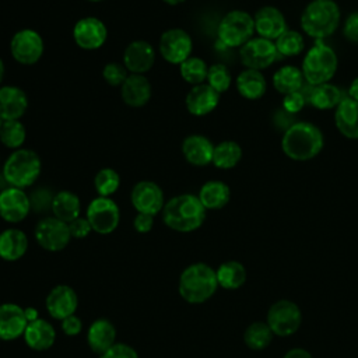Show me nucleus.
<instances>
[{
  "label": "nucleus",
  "instance_id": "nucleus-18",
  "mask_svg": "<svg viewBox=\"0 0 358 358\" xmlns=\"http://www.w3.org/2000/svg\"><path fill=\"white\" fill-rule=\"evenodd\" d=\"M45 306L53 319L63 320L64 317L76 313L78 306V296L71 287L59 284L53 287L46 295Z\"/></svg>",
  "mask_w": 358,
  "mask_h": 358
},
{
  "label": "nucleus",
  "instance_id": "nucleus-1",
  "mask_svg": "<svg viewBox=\"0 0 358 358\" xmlns=\"http://www.w3.org/2000/svg\"><path fill=\"white\" fill-rule=\"evenodd\" d=\"M323 145L322 130L309 122L292 123L281 138V150L292 161H309L320 154Z\"/></svg>",
  "mask_w": 358,
  "mask_h": 358
},
{
  "label": "nucleus",
  "instance_id": "nucleus-6",
  "mask_svg": "<svg viewBox=\"0 0 358 358\" xmlns=\"http://www.w3.org/2000/svg\"><path fill=\"white\" fill-rule=\"evenodd\" d=\"M338 67L336 52L323 41H316L315 45L305 53L302 60V74L308 85H319L329 83Z\"/></svg>",
  "mask_w": 358,
  "mask_h": 358
},
{
  "label": "nucleus",
  "instance_id": "nucleus-47",
  "mask_svg": "<svg viewBox=\"0 0 358 358\" xmlns=\"http://www.w3.org/2000/svg\"><path fill=\"white\" fill-rule=\"evenodd\" d=\"M62 330L66 336H77L83 330V322L78 316L70 315L62 320Z\"/></svg>",
  "mask_w": 358,
  "mask_h": 358
},
{
  "label": "nucleus",
  "instance_id": "nucleus-2",
  "mask_svg": "<svg viewBox=\"0 0 358 358\" xmlns=\"http://www.w3.org/2000/svg\"><path fill=\"white\" fill-rule=\"evenodd\" d=\"M206 211L196 194L182 193L165 203L162 221L168 228L176 232H193L203 225Z\"/></svg>",
  "mask_w": 358,
  "mask_h": 358
},
{
  "label": "nucleus",
  "instance_id": "nucleus-52",
  "mask_svg": "<svg viewBox=\"0 0 358 358\" xmlns=\"http://www.w3.org/2000/svg\"><path fill=\"white\" fill-rule=\"evenodd\" d=\"M166 4H169V6H178V4H180V3H183V1H186V0H164Z\"/></svg>",
  "mask_w": 358,
  "mask_h": 358
},
{
  "label": "nucleus",
  "instance_id": "nucleus-36",
  "mask_svg": "<svg viewBox=\"0 0 358 358\" xmlns=\"http://www.w3.org/2000/svg\"><path fill=\"white\" fill-rule=\"evenodd\" d=\"M273 337L274 333L271 331L267 322H253L246 327L243 333V341L246 347L255 351H262L267 348Z\"/></svg>",
  "mask_w": 358,
  "mask_h": 358
},
{
  "label": "nucleus",
  "instance_id": "nucleus-25",
  "mask_svg": "<svg viewBox=\"0 0 358 358\" xmlns=\"http://www.w3.org/2000/svg\"><path fill=\"white\" fill-rule=\"evenodd\" d=\"M334 123L341 136L358 140V101L344 96L334 110Z\"/></svg>",
  "mask_w": 358,
  "mask_h": 358
},
{
  "label": "nucleus",
  "instance_id": "nucleus-51",
  "mask_svg": "<svg viewBox=\"0 0 358 358\" xmlns=\"http://www.w3.org/2000/svg\"><path fill=\"white\" fill-rule=\"evenodd\" d=\"M4 73H6L4 62H3V60H1V57H0V84L3 83V78H4Z\"/></svg>",
  "mask_w": 358,
  "mask_h": 358
},
{
  "label": "nucleus",
  "instance_id": "nucleus-45",
  "mask_svg": "<svg viewBox=\"0 0 358 358\" xmlns=\"http://www.w3.org/2000/svg\"><path fill=\"white\" fill-rule=\"evenodd\" d=\"M69 229H70V235L71 238L76 239H83L87 238L90 235V232L92 231L90 221L87 220V217H77L76 220H73L71 222H69Z\"/></svg>",
  "mask_w": 358,
  "mask_h": 358
},
{
  "label": "nucleus",
  "instance_id": "nucleus-33",
  "mask_svg": "<svg viewBox=\"0 0 358 358\" xmlns=\"http://www.w3.org/2000/svg\"><path fill=\"white\" fill-rule=\"evenodd\" d=\"M218 287L224 289H238L246 282V268L241 262L228 260L218 266L215 270Z\"/></svg>",
  "mask_w": 358,
  "mask_h": 358
},
{
  "label": "nucleus",
  "instance_id": "nucleus-35",
  "mask_svg": "<svg viewBox=\"0 0 358 358\" xmlns=\"http://www.w3.org/2000/svg\"><path fill=\"white\" fill-rule=\"evenodd\" d=\"M242 158V148L234 140H224L214 145L213 165L218 169H232Z\"/></svg>",
  "mask_w": 358,
  "mask_h": 358
},
{
  "label": "nucleus",
  "instance_id": "nucleus-10",
  "mask_svg": "<svg viewBox=\"0 0 358 358\" xmlns=\"http://www.w3.org/2000/svg\"><path fill=\"white\" fill-rule=\"evenodd\" d=\"M43 50V39L41 34L32 28H22L11 36L10 53L13 59L22 66H32L38 63Z\"/></svg>",
  "mask_w": 358,
  "mask_h": 358
},
{
  "label": "nucleus",
  "instance_id": "nucleus-50",
  "mask_svg": "<svg viewBox=\"0 0 358 358\" xmlns=\"http://www.w3.org/2000/svg\"><path fill=\"white\" fill-rule=\"evenodd\" d=\"M347 96L352 98L354 101H358V77H355V78L351 81V84H350V87H348V95H347Z\"/></svg>",
  "mask_w": 358,
  "mask_h": 358
},
{
  "label": "nucleus",
  "instance_id": "nucleus-30",
  "mask_svg": "<svg viewBox=\"0 0 358 358\" xmlns=\"http://www.w3.org/2000/svg\"><path fill=\"white\" fill-rule=\"evenodd\" d=\"M199 200L206 210H221L231 199V189L222 180H207L199 190Z\"/></svg>",
  "mask_w": 358,
  "mask_h": 358
},
{
  "label": "nucleus",
  "instance_id": "nucleus-11",
  "mask_svg": "<svg viewBox=\"0 0 358 358\" xmlns=\"http://www.w3.org/2000/svg\"><path fill=\"white\" fill-rule=\"evenodd\" d=\"M278 57L274 41L266 38L253 36L239 48V59L246 69L262 71L270 67Z\"/></svg>",
  "mask_w": 358,
  "mask_h": 358
},
{
  "label": "nucleus",
  "instance_id": "nucleus-44",
  "mask_svg": "<svg viewBox=\"0 0 358 358\" xmlns=\"http://www.w3.org/2000/svg\"><path fill=\"white\" fill-rule=\"evenodd\" d=\"M99 358H140L137 351L124 343H115L106 352L99 355Z\"/></svg>",
  "mask_w": 358,
  "mask_h": 358
},
{
  "label": "nucleus",
  "instance_id": "nucleus-48",
  "mask_svg": "<svg viewBox=\"0 0 358 358\" xmlns=\"http://www.w3.org/2000/svg\"><path fill=\"white\" fill-rule=\"evenodd\" d=\"M133 227L138 234H147L154 227V215L137 213L133 220Z\"/></svg>",
  "mask_w": 358,
  "mask_h": 358
},
{
  "label": "nucleus",
  "instance_id": "nucleus-16",
  "mask_svg": "<svg viewBox=\"0 0 358 358\" xmlns=\"http://www.w3.org/2000/svg\"><path fill=\"white\" fill-rule=\"evenodd\" d=\"M31 200L24 189L7 186L0 192V217L10 224L21 222L31 211Z\"/></svg>",
  "mask_w": 358,
  "mask_h": 358
},
{
  "label": "nucleus",
  "instance_id": "nucleus-14",
  "mask_svg": "<svg viewBox=\"0 0 358 358\" xmlns=\"http://www.w3.org/2000/svg\"><path fill=\"white\" fill-rule=\"evenodd\" d=\"M73 39L84 50H96L108 39V28L96 17H83L73 27Z\"/></svg>",
  "mask_w": 358,
  "mask_h": 358
},
{
  "label": "nucleus",
  "instance_id": "nucleus-12",
  "mask_svg": "<svg viewBox=\"0 0 358 358\" xmlns=\"http://www.w3.org/2000/svg\"><path fill=\"white\" fill-rule=\"evenodd\" d=\"M34 235L38 245L49 252L63 250L71 239L69 224L56 217H45L39 220Z\"/></svg>",
  "mask_w": 358,
  "mask_h": 358
},
{
  "label": "nucleus",
  "instance_id": "nucleus-46",
  "mask_svg": "<svg viewBox=\"0 0 358 358\" xmlns=\"http://www.w3.org/2000/svg\"><path fill=\"white\" fill-rule=\"evenodd\" d=\"M343 34L345 39L352 43H358V11L351 13L343 27Z\"/></svg>",
  "mask_w": 358,
  "mask_h": 358
},
{
  "label": "nucleus",
  "instance_id": "nucleus-37",
  "mask_svg": "<svg viewBox=\"0 0 358 358\" xmlns=\"http://www.w3.org/2000/svg\"><path fill=\"white\" fill-rule=\"evenodd\" d=\"M207 71H208L207 63L197 56H190L183 63L179 64L180 77L192 87L203 84L207 80Z\"/></svg>",
  "mask_w": 358,
  "mask_h": 358
},
{
  "label": "nucleus",
  "instance_id": "nucleus-41",
  "mask_svg": "<svg viewBox=\"0 0 358 358\" xmlns=\"http://www.w3.org/2000/svg\"><path fill=\"white\" fill-rule=\"evenodd\" d=\"M206 81L214 91H217L221 95L222 92L229 90V87L232 84V76L225 64L215 63V64L208 66Z\"/></svg>",
  "mask_w": 358,
  "mask_h": 358
},
{
  "label": "nucleus",
  "instance_id": "nucleus-38",
  "mask_svg": "<svg viewBox=\"0 0 358 358\" xmlns=\"http://www.w3.org/2000/svg\"><path fill=\"white\" fill-rule=\"evenodd\" d=\"M27 130L21 120H6L0 129V143L10 148L18 150L25 143Z\"/></svg>",
  "mask_w": 358,
  "mask_h": 358
},
{
  "label": "nucleus",
  "instance_id": "nucleus-29",
  "mask_svg": "<svg viewBox=\"0 0 358 358\" xmlns=\"http://www.w3.org/2000/svg\"><path fill=\"white\" fill-rule=\"evenodd\" d=\"M235 87L242 98L248 101H257L266 94L267 81L259 70L245 69L236 76Z\"/></svg>",
  "mask_w": 358,
  "mask_h": 358
},
{
  "label": "nucleus",
  "instance_id": "nucleus-31",
  "mask_svg": "<svg viewBox=\"0 0 358 358\" xmlns=\"http://www.w3.org/2000/svg\"><path fill=\"white\" fill-rule=\"evenodd\" d=\"M50 210L53 217L63 222H71L81 214V201L78 196L70 190H60L53 194Z\"/></svg>",
  "mask_w": 358,
  "mask_h": 358
},
{
  "label": "nucleus",
  "instance_id": "nucleus-8",
  "mask_svg": "<svg viewBox=\"0 0 358 358\" xmlns=\"http://www.w3.org/2000/svg\"><path fill=\"white\" fill-rule=\"evenodd\" d=\"M266 322L274 336L288 337L296 333L301 327L302 312L295 302L289 299H280L268 308Z\"/></svg>",
  "mask_w": 358,
  "mask_h": 358
},
{
  "label": "nucleus",
  "instance_id": "nucleus-21",
  "mask_svg": "<svg viewBox=\"0 0 358 358\" xmlns=\"http://www.w3.org/2000/svg\"><path fill=\"white\" fill-rule=\"evenodd\" d=\"M220 103V94L208 84L193 85L185 96V106L193 116H206L211 113Z\"/></svg>",
  "mask_w": 358,
  "mask_h": 358
},
{
  "label": "nucleus",
  "instance_id": "nucleus-4",
  "mask_svg": "<svg viewBox=\"0 0 358 358\" xmlns=\"http://www.w3.org/2000/svg\"><path fill=\"white\" fill-rule=\"evenodd\" d=\"M217 288L218 281L215 270L206 263H193L187 266L179 275V294L192 305H199L208 301L215 294Z\"/></svg>",
  "mask_w": 358,
  "mask_h": 358
},
{
  "label": "nucleus",
  "instance_id": "nucleus-54",
  "mask_svg": "<svg viewBox=\"0 0 358 358\" xmlns=\"http://www.w3.org/2000/svg\"><path fill=\"white\" fill-rule=\"evenodd\" d=\"M1 124H3V120L0 119V129H1Z\"/></svg>",
  "mask_w": 358,
  "mask_h": 358
},
{
  "label": "nucleus",
  "instance_id": "nucleus-49",
  "mask_svg": "<svg viewBox=\"0 0 358 358\" xmlns=\"http://www.w3.org/2000/svg\"><path fill=\"white\" fill-rule=\"evenodd\" d=\"M282 358H313L312 354L305 350V348H301V347H296V348H291L288 350Z\"/></svg>",
  "mask_w": 358,
  "mask_h": 358
},
{
  "label": "nucleus",
  "instance_id": "nucleus-28",
  "mask_svg": "<svg viewBox=\"0 0 358 358\" xmlns=\"http://www.w3.org/2000/svg\"><path fill=\"white\" fill-rule=\"evenodd\" d=\"M28 250V238L18 228H7L0 232V257L6 262L20 260Z\"/></svg>",
  "mask_w": 358,
  "mask_h": 358
},
{
  "label": "nucleus",
  "instance_id": "nucleus-9",
  "mask_svg": "<svg viewBox=\"0 0 358 358\" xmlns=\"http://www.w3.org/2000/svg\"><path fill=\"white\" fill-rule=\"evenodd\" d=\"M85 217L91 224L92 231L99 235L112 234L120 222V210L110 197L98 196L87 206Z\"/></svg>",
  "mask_w": 358,
  "mask_h": 358
},
{
  "label": "nucleus",
  "instance_id": "nucleus-43",
  "mask_svg": "<svg viewBox=\"0 0 358 358\" xmlns=\"http://www.w3.org/2000/svg\"><path fill=\"white\" fill-rule=\"evenodd\" d=\"M281 103H282V109L287 113H289V115L299 113L305 108V105L308 103V94L303 92L302 90L285 94L282 96V102Z\"/></svg>",
  "mask_w": 358,
  "mask_h": 358
},
{
  "label": "nucleus",
  "instance_id": "nucleus-34",
  "mask_svg": "<svg viewBox=\"0 0 358 358\" xmlns=\"http://www.w3.org/2000/svg\"><path fill=\"white\" fill-rule=\"evenodd\" d=\"M303 81L305 80H303L302 70L291 64H285L280 67L273 74V87L275 88L277 92L282 95L302 90Z\"/></svg>",
  "mask_w": 358,
  "mask_h": 358
},
{
  "label": "nucleus",
  "instance_id": "nucleus-24",
  "mask_svg": "<svg viewBox=\"0 0 358 358\" xmlns=\"http://www.w3.org/2000/svg\"><path fill=\"white\" fill-rule=\"evenodd\" d=\"M123 102L130 108H143L152 95V88L144 74H129L120 87Z\"/></svg>",
  "mask_w": 358,
  "mask_h": 358
},
{
  "label": "nucleus",
  "instance_id": "nucleus-15",
  "mask_svg": "<svg viewBox=\"0 0 358 358\" xmlns=\"http://www.w3.org/2000/svg\"><path fill=\"white\" fill-rule=\"evenodd\" d=\"M130 201L137 213L157 215L162 211L165 206L164 192L152 180H140L137 182L130 193Z\"/></svg>",
  "mask_w": 358,
  "mask_h": 358
},
{
  "label": "nucleus",
  "instance_id": "nucleus-22",
  "mask_svg": "<svg viewBox=\"0 0 358 358\" xmlns=\"http://www.w3.org/2000/svg\"><path fill=\"white\" fill-rule=\"evenodd\" d=\"M28 109V96L25 91L17 85L0 87V119L20 120Z\"/></svg>",
  "mask_w": 358,
  "mask_h": 358
},
{
  "label": "nucleus",
  "instance_id": "nucleus-27",
  "mask_svg": "<svg viewBox=\"0 0 358 358\" xmlns=\"http://www.w3.org/2000/svg\"><path fill=\"white\" fill-rule=\"evenodd\" d=\"M22 337L31 350L46 351L55 344L56 330L48 320L38 317L27 324Z\"/></svg>",
  "mask_w": 358,
  "mask_h": 358
},
{
  "label": "nucleus",
  "instance_id": "nucleus-7",
  "mask_svg": "<svg viewBox=\"0 0 358 358\" xmlns=\"http://www.w3.org/2000/svg\"><path fill=\"white\" fill-rule=\"evenodd\" d=\"M255 21L253 15L243 10H232L227 13L217 29L218 42L224 48H241L253 38Z\"/></svg>",
  "mask_w": 358,
  "mask_h": 358
},
{
  "label": "nucleus",
  "instance_id": "nucleus-3",
  "mask_svg": "<svg viewBox=\"0 0 358 358\" xmlns=\"http://www.w3.org/2000/svg\"><path fill=\"white\" fill-rule=\"evenodd\" d=\"M341 13L334 0H312L305 6L299 24L308 36L323 41L334 34L338 28Z\"/></svg>",
  "mask_w": 358,
  "mask_h": 358
},
{
  "label": "nucleus",
  "instance_id": "nucleus-19",
  "mask_svg": "<svg viewBox=\"0 0 358 358\" xmlns=\"http://www.w3.org/2000/svg\"><path fill=\"white\" fill-rule=\"evenodd\" d=\"M28 317L25 309L13 302L0 305V340L13 341L21 337L27 329Z\"/></svg>",
  "mask_w": 358,
  "mask_h": 358
},
{
  "label": "nucleus",
  "instance_id": "nucleus-23",
  "mask_svg": "<svg viewBox=\"0 0 358 358\" xmlns=\"http://www.w3.org/2000/svg\"><path fill=\"white\" fill-rule=\"evenodd\" d=\"M182 154L193 166H207L213 162L214 144L203 134H190L182 141Z\"/></svg>",
  "mask_w": 358,
  "mask_h": 358
},
{
  "label": "nucleus",
  "instance_id": "nucleus-53",
  "mask_svg": "<svg viewBox=\"0 0 358 358\" xmlns=\"http://www.w3.org/2000/svg\"><path fill=\"white\" fill-rule=\"evenodd\" d=\"M87 1H92V3H99V1H103V0H87Z\"/></svg>",
  "mask_w": 358,
  "mask_h": 358
},
{
  "label": "nucleus",
  "instance_id": "nucleus-5",
  "mask_svg": "<svg viewBox=\"0 0 358 358\" xmlns=\"http://www.w3.org/2000/svg\"><path fill=\"white\" fill-rule=\"evenodd\" d=\"M41 157L29 148L14 150L3 165V176L8 186L27 189L32 186L41 176Z\"/></svg>",
  "mask_w": 358,
  "mask_h": 358
},
{
  "label": "nucleus",
  "instance_id": "nucleus-13",
  "mask_svg": "<svg viewBox=\"0 0 358 358\" xmlns=\"http://www.w3.org/2000/svg\"><path fill=\"white\" fill-rule=\"evenodd\" d=\"M193 41L182 28H169L162 32L158 43V50L162 59L169 64L179 66L190 57Z\"/></svg>",
  "mask_w": 358,
  "mask_h": 358
},
{
  "label": "nucleus",
  "instance_id": "nucleus-39",
  "mask_svg": "<svg viewBox=\"0 0 358 358\" xmlns=\"http://www.w3.org/2000/svg\"><path fill=\"white\" fill-rule=\"evenodd\" d=\"M275 48L280 57H294L302 53L305 48V41L301 32L294 29H287L282 35H280L275 41Z\"/></svg>",
  "mask_w": 358,
  "mask_h": 358
},
{
  "label": "nucleus",
  "instance_id": "nucleus-26",
  "mask_svg": "<svg viewBox=\"0 0 358 358\" xmlns=\"http://www.w3.org/2000/svg\"><path fill=\"white\" fill-rule=\"evenodd\" d=\"M87 343L92 352L102 355L116 343V329L108 319L94 320L87 330Z\"/></svg>",
  "mask_w": 358,
  "mask_h": 358
},
{
  "label": "nucleus",
  "instance_id": "nucleus-32",
  "mask_svg": "<svg viewBox=\"0 0 358 358\" xmlns=\"http://www.w3.org/2000/svg\"><path fill=\"white\" fill-rule=\"evenodd\" d=\"M343 98L341 90L330 83L313 85L308 92V103L319 110L336 109Z\"/></svg>",
  "mask_w": 358,
  "mask_h": 358
},
{
  "label": "nucleus",
  "instance_id": "nucleus-42",
  "mask_svg": "<svg viewBox=\"0 0 358 358\" xmlns=\"http://www.w3.org/2000/svg\"><path fill=\"white\" fill-rule=\"evenodd\" d=\"M102 77L110 87H122V84L129 77L127 69L116 62L106 63L102 69Z\"/></svg>",
  "mask_w": 358,
  "mask_h": 358
},
{
  "label": "nucleus",
  "instance_id": "nucleus-17",
  "mask_svg": "<svg viewBox=\"0 0 358 358\" xmlns=\"http://www.w3.org/2000/svg\"><path fill=\"white\" fill-rule=\"evenodd\" d=\"M155 63V49L144 39L131 41L123 52V66L130 74H144Z\"/></svg>",
  "mask_w": 358,
  "mask_h": 358
},
{
  "label": "nucleus",
  "instance_id": "nucleus-40",
  "mask_svg": "<svg viewBox=\"0 0 358 358\" xmlns=\"http://www.w3.org/2000/svg\"><path fill=\"white\" fill-rule=\"evenodd\" d=\"M120 186V176L113 168H102L95 173L94 187L98 196L109 197L117 192Z\"/></svg>",
  "mask_w": 358,
  "mask_h": 358
},
{
  "label": "nucleus",
  "instance_id": "nucleus-20",
  "mask_svg": "<svg viewBox=\"0 0 358 358\" xmlns=\"http://www.w3.org/2000/svg\"><path fill=\"white\" fill-rule=\"evenodd\" d=\"M255 32L260 38H266L270 41H275L280 35H282L287 28V21L284 14L274 6H263L260 7L255 15Z\"/></svg>",
  "mask_w": 358,
  "mask_h": 358
}]
</instances>
